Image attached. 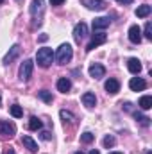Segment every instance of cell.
Returning <instances> with one entry per match:
<instances>
[{
    "instance_id": "cell-1",
    "label": "cell",
    "mask_w": 152,
    "mask_h": 154,
    "mask_svg": "<svg viewBox=\"0 0 152 154\" xmlns=\"http://www.w3.org/2000/svg\"><path fill=\"white\" fill-rule=\"evenodd\" d=\"M45 14V0H32L31 2V16H32V29H38L43 23Z\"/></svg>"
},
{
    "instance_id": "cell-2",
    "label": "cell",
    "mask_w": 152,
    "mask_h": 154,
    "mask_svg": "<svg viewBox=\"0 0 152 154\" xmlns=\"http://www.w3.org/2000/svg\"><path fill=\"white\" fill-rule=\"evenodd\" d=\"M72 57H74V48L70 43H63L57 48V52L54 54V59L57 61V65H66L72 61Z\"/></svg>"
},
{
    "instance_id": "cell-3",
    "label": "cell",
    "mask_w": 152,
    "mask_h": 154,
    "mask_svg": "<svg viewBox=\"0 0 152 154\" xmlns=\"http://www.w3.org/2000/svg\"><path fill=\"white\" fill-rule=\"evenodd\" d=\"M36 61H38V65L41 68H48V66L52 65V61H54V52H52V48H48V47L39 48L38 54H36Z\"/></svg>"
},
{
    "instance_id": "cell-4",
    "label": "cell",
    "mask_w": 152,
    "mask_h": 154,
    "mask_svg": "<svg viewBox=\"0 0 152 154\" xmlns=\"http://www.w3.org/2000/svg\"><path fill=\"white\" fill-rule=\"evenodd\" d=\"M16 134V125L7 120H0V140H9Z\"/></svg>"
},
{
    "instance_id": "cell-5",
    "label": "cell",
    "mask_w": 152,
    "mask_h": 154,
    "mask_svg": "<svg viewBox=\"0 0 152 154\" xmlns=\"http://www.w3.org/2000/svg\"><path fill=\"white\" fill-rule=\"evenodd\" d=\"M32 70H34V63H32V59H25V61L22 63V66H20V72H18L20 81L27 82V81L31 79V75H32Z\"/></svg>"
},
{
    "instance_id": "cell-6",
    "label": "cell",
    "mask_w": 152,
    "mask_h": 154,
    "mask_svg": "<svg viewBox=\"0 0 152 154\" xmlns=\"http://www.w3.org/2000/svg\"><path fill=\"white\" fill-rule=\"evenodd\" d=\"M108 41V36L102 32V31H99V32H95L93 34V38H91V41L88 43V47H86V50L90 52V50H93V48H97L99 45H104Z\"/></svg>"
},
{
    "instance_id": "cell-7",
    "label": "cell",
    "mask_w": 152,
    "mask_h": 154,
    "mask_svg": "<svg viewBox=\"0 0 152 154\" xmlns=\"http://www.w3.org/2000/svg\"><path fill=\"white\" fill-rule=\"evenodd\" d=\"M81 4L90 11H104L108 7V4L104 0H81Z\"/></svg>"
},
{
    "instance_id": "cell-8",
    "label": "cell",
    "mask_w": 152,
    "mask_h": 154,
    "mask_svg": "<svg viewBox=\"0 0 152 154\" xmlns=\"http://www.w3.org/2000/svg\"><path fill=\"white\" fill-rule=\"evenodd\" d=\"M88 72H90V77H93V79H102L106 75V66L100 63H93V65H90Z\"/></svg>"
},
{
    "instance_id": "cell-9",
    "label": "cell",
    "mask_w": 152,
    "mask_h": 154,
    "mask_svg": "<svg viewBox=\"0 0 152 154\" xmlns=\"http://www.w3.org/2000/svg\"><path fill=\"white\" fill-rule=\"evenodd\" d=\"M86 36H88V25H86L84 22L77 23L75 29H74V38H75V41H77V43H81Z\"/></svg>"
},
{
    "instance_id": "cell-10",
    "label": "cell",
    "mask_w": 152,
    "mask_h": 154,
    "mask_svg": "<svg viewBox=\"0 0 152 154\" xmlns=\"http://www.w3.org/2000/svg\"><path fill=\"white\" fill-rule=\"evenodd\" d=\"M109 25H111V20H109L108 16H99V18L93 20V31H95V32L104 31V29H108Z\"/></svg>"
},
{
    "instance_id": "cell-11",
    "label": "cell",
    "mask_w": 152,
    "mask_h": 154,
    "mask_svg": "<svg viewBox=\"0 0 152 154\" xmlns=\"http://www.w3.org/2000/svg\"><path fill=\"white\" fill-rule=\"evenodd\" d=\"M127 34H129V41L131 43H134V45H140L141 43V29L138 25H131Z\"/></svg>"
},
{
    "instance_id": "cell-12",
    "label": "cell",
    "mask_w": 152,
    "mask_h": 154,
    "mask_svg": "<svg viewBox=\"0 0 152 154\" xmlns=\"http://www.w3.org/2000/svg\"><path fill=\"white\" fill-rule=\"evenodd\" d=\"M20 50H22V48H20V45H13V47L9 48V52L4 56V65H11V63L20 56Z\"/></svg>"
},
{
    "instance_id": "cell-13",
    "label": "cell",
    "mask_w": 152,
    "mask_h": 154,
    "mask_svg": "<svg viewBox=\"0 0 152 154\" xmlns=\"http://www.w3.org/2000/svg\"><path fill=\"white\" fill-rule=\"evenodd\" d=\"M129 88H131L132 91H143V90L147 88V81L141 79V77H132V79L129 81Z\"/></svg>"
},
{
    "instance_id": "cell-14",
    "label": "cell",
    "mask_w": 152,
    "mask_h": 154,
    "mask_svg": "<svg viewBox=\"0 0 152 154\" xmlns=\"http://www.w3.org/2000/svg\"><path fill=\"white\" fill-rule=\"evenodd\" d=\"M104 88H106V91H108L109 95H116V93L120 91V82H118L116 79H108L106 84H104Z\"/></svg>"
},
{
    "instance_id": "cell-15",
    "label": "cell",
    "mask_w": 152,
    "mask_h": 154,
    "mask_svg": "<svg viewBox=\"0 0 152 154\" xmlns=\"http://www.w3.org/2000/svg\"><path fill=\"white\" fill-rule=\"evenodd\" d=\"M56 86H57V90H59L61 93H68V91L72 90V82H70L68 77H59Z\"/></svg>"
},
{
    "instance_id": "cell-16",
    "label": "cell",
    "mask_w": 152,
    "mask_h": 154,
    "mask_svg": "<svg viewBox=\"0 0 152 154\" xmlns=\"http://www.w3.org/2000/svg\"><path fill=\"white\" fill-rule=\"evenodd\" d=\"M127 68H129V72L131 74H140L141 72V61L140 59H136V57H131L129 61H127Z\"/></svg>"
},
{
    "instance_id": "cell-17",
    "label": "cell",
    "mask_w": 152,
    "mask_h": 154,
    "mask_svg": "<svg viewBox=\"0 0 152 154\" xmlns=\"http://www.w3.org/2000/svg\"><path fill=\"white\" fill-rule=\"evenodd\" d=\"M82 104L86 106V108H95V104H97V97H95V93H91V91H86L84 95H82Z\"/></svg>"
},
{
    "instance_id": "cell-18",
    "label": "cell",
    "mask_w": 152,
    "mask_h": 154,
    "mask_svg": "<svg viewBox=\"0 0 152 154\" xmlns=\"http://www.w3.org/2000/svg\"><path fill=\"white\" fill-rule=\"evenodd\" d=\"M59 116H61V120H63V124H70V125H74L77 122V116L72 113V111H66V109H61L59 111Z\"/></svg>"
},
{
    "instance_id": "cell-19",
    "label": "cell",
    "mask_w": 152,
    "mask_h": 154,
    "mask_svg": "<svg viewBox=\"0 0 152 154\" xmlns=\"http://www.w3.org/2000/svg\"><path fill=\"white\" fill-rule=\"evenodd\" d=\"M22 143L29 149V152H32V154L38 152V143H36L31 136H23V138H22Z\"/></svg>"
},
{
    "instance_id": "cell-20",
    "label": "cell",
    "mask_w": 152,
    "mask_h": 154,
    "mask_svg": "<svg viewBox=\"0 0 152 154\" xmlns=\"http://www.w3.org/2000/svg\"><path fill=\"white\" fill-rule=\"evenodd\" d=\"M41 127H43V122L39 120L38 116H31L29 118V129L31 131H39Z\"/></svg>"
},
{
    "instance_id": "cell-21",
    "label": "cell",
    "mask_w": 152,
    "mask_h": 154,
    "mask_svg": "<svg viewBox=\"0 0 152 154\" xmlns=\"http://www.w3.org/2000/svg\"><path fill=\"white\" fill-rule=\"evenodd\" d=\"M150 11H152L150 5H147V4H145V5H140V7L136 9V16H138V18H147V16L150 14Z\"/></svg>"
},
{
    "instance_id": "cell-22",
    "label": "cell",
    "mask_w": 152,
    "mask_h": 154,
    "mask_svg": "<svg viewBox=\"0 0 152 154\" xmlns=\"http://www.w3.org/2000/svg\"><path fill=\"white\" fill-rule=\"evenodd\" d=\"M140 108H141V109H145V111H147V109H150V108H152V97H150V95H143V97L140 99Z\"/></svg>"
},
{
    "instance_id": "cell-23",
    "label": "cell",
    "mask_w": 152,
    "mask_h": 154,
    "mask_svg": "<svg viewBox=\"0 0 152 154\" xmlns=\"http://www.w3.org/2000/svg\"><path fill=\"white\" fill-rule=\"evenodd\" d=\"M38 97L43 100V102H47V104H52V100H54V97H52V93H50L48 90H41V91H38Z\"/></svg>"
},
{
    "instance_id": "cell-24",
    "label": "cell",
    "mask_w": 152,
    "mask_h": 154,
    "mask_svg": "<svg viewBox=\"0 0 152 154\" xmlns=\"http://www.w3.org/2000/svg\"><path fill=\"white\" fill-rule=\"evenodd\" d=\"M134 118H136V122H140L143 127H149V125H150V118H149V116H143L141 113H138V111L134 113Z\"/></svg>"
},
{
    "instance_id": "cell-25",
    "label": "cell",
    "mask_w": 152,
    "mask_h": 154,
    "mask_svg": "<svg viewBox=\"0 0 152 154\" xmlns=\"http://www.w3.org/2000/svg\"><path fill=\"white\" fill-rule=\"evenodd\" d=\"M114 143H116V138H114L113 134H108V136H104V140H102V145H104L106 149L113 147Z\"/></svg>"
},
{
    "instance_id": "cell-26",
    "label": "cell",
    "mask_w": 152,
    "mask_h": 154,
    "mask_svg": "<svg viewBox=\"0 0 152 154\" xmlns=\"http://www.w3.org/2000/svg\"><path fill=\"white\" fill-rule=\"evenodd\" d=\"M93 140H95V134L90 133V131H84V133L81 134V142H82V143H91Z\"/></svg>"
},
{
    "instance_id": "cell-27",
    "label": "cell",
    "mask_w": 152,
    "mask_h": 154,
    "mask_svg": "<svg viewBox=\"0 0 152 154\" xmlns=\"http://www.w3.org/2000/svg\"><path fill=\"white\" fill-rule=\"evenodd\" d=\"M11 115L14 116V118H22V116H23V109H22V106L13 104V106H11Z\"/></svg>"
},
{
    "instance_id": "cell-28",
    "label": "cell",
    "mask_w": 152,
    "mask_h": 154,
    "mask_svg": "<svg viewBox=\"0 0 152 154\" xmlns=\"http://www.w3.org/2000/svg\"><path fill=\"white\" fill-rule=\"evenodd\" d=\"M143 34H145V38H147V39H152V23H150V22H147Z\"/></svg>"
},
{
    "instance_id": "cell-29",
    "label": "cell",
    "mask_w": 152,
    "mask_h": 154,
    "mask_svg": "<svg viewBox=\"0 0 152 154\" xmlns=\"http://www.w3.org/2000/svg\"><path fill=\"white\" fill-rule=\"evenodd\" d=\"M41 140H45V142H48L50 138H52V134H50V131H41Z\"/></svg>"
},
{
    "instance_id": "cell-30",
    "label": "cell",
    "mask_w": 152,
    "mask_h": 154,
    "mask_svg": "<svg viewBox=\"0 0 152 154\" xmlns=\"http://www.w3.org/2000/svg\"><path fill=\"white\" fill-rule=\"evenodd\" d=\"M63 2H65V0H50V4H52V5H61Z\"/></svg>"
},
{
    "instance_id": "cell-31",
    "label": "cell",
    "mask_w": 152,
    "mask_h": 154,
    "mask_svg": "<svg viewBox=\"0 0 152 154\" xmlns=\"http://www.w3.org/2000/svg\"><path fill=\"white\" fill-rule=\"evenodd\" d=\"M2 154H16V151H14V149H5Z\"/></svg>"
},
{
    "instance_id": "cell-32",
    "label": "cell",
    "mask_w": 152,
    "mask_h": 154,
    "mask_svg": "<svg viewBox=\"0 0 152 154\" xmlns=\"http://www.w3.org/2000/svg\"><path fill=\"white\" fill-rule=\"evenodd\" d=\"M47 39H48L47 34H41V36H39V41H47Z\"/></svg>"
},
{
    "instance_id": "cell-33",
    "label": "cell",
    "mask_w": 152,
    "mask_h": 154,
    "mask_svg": "<svg viewBox=\"0 0 152 154\" xmlns=\"http://www.w3.org/2000/svg\"><path fill=\"white\" fill-rule=\"evenodd\" d=\"M118 2H120V4H127V5L132 4V0H118Z\"/></svg>"
},
{
    "instance_id": "cell-34",
    "label": "cell",
    "mask_w": 152,
    "mask_h": 154,
    "mask_svg": "<svg viewBox=\"0 0 152 154\" xmlns=\"http://www.w3.org/2000/svg\"><path fill=\"white\" fill-rule=\"evenodd\" d=\"M90 154H100V152H99V151H95V149H93V151H90Z\"/></svg>"
},
{
    "instance_id": "cell-35",
    "label": "cell",
    "mask_w": 152,
    "mask_h": 154,
    "mask_svg": "<svg viewBox=\"0 0 152 154\" xmlns=\"http://www.w3.org/2000/svg\"><path fill=\"white\" fill-rule=\"evenodd\" d=\"M109 154H122V152H109Z\"/></svg>"
},
{
    "instance_id": "cell-36",
    "label": "cell",
    "mask_w": 152,
    "mask_h": 154,
    "mask_svg": "<svg viewBox=\"0 0 152 154\" xmlns=\"http://www.w3.org/2000/svg\"><path fill=\"white\" fill-rule=\"evenodd\" d=\"M75 154H82V152H81V151H77V152H75Z\"/></svg>"
},
{
    "instance_id": "cell-37",
    "label": "cell",
    "mask_w": 152,
    "mask_h": 154,
    "mask_svg": "<svg viewBox=\"0 0 152 154\" xmlns=\"http://www.w3.org/2000/svg\"><path fill=\"white\" fill-rule=\"evenodd\" d=\"M0 102H2V97H0Z\"/></svg>"
},
{
    "instance_id": "cell-38",
    "label": "cell",
    "mask_w": 152,
    "mask_h": 154,
    "mask_svg": "<svg viewBox=\"0 0 152 154\" xmlns=\"http://www.w3.org/2000/svg\"><path fill=\"white\" fill-rule=\"evenodd\" d=\"M2 2H4V0H0V4H2Z\"/></svg>"
}]
</instances>
